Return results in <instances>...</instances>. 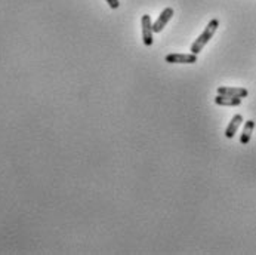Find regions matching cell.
I'll return each mask as SVG.
<instances>
[{"label": "cell", "mask_w": 256, "mask_h": 255, "mask_svg": "<svg viewBox=\"0 0 256 255\" xmlns=\"http://www.w3.org/2000/svg\"><path fill=\"white\" fill-rule=\"evenodd\" d=\"M242 122H243V116H242V114H236V116L231 119V122H230V125L227 126V129H225V137H227V138H233V137L236 135V132L239 131Z\"/></svg>", "instance_id": "7"}, {"label": "cell", "mask_w": 256, "mask_h": 255, "mask_svg": "<svg viewBox=\"0 0 256 255\" xmlns=\"http://www.w3.org/2000/svg\"><path fill=\"white\" fill-rule=\"evenodd\" d=\"M218 27H219V21L218 19H210L209 21V24L206 25V28H204V31L195 39V42L191 45V54H195V55H198L201 51H203V48L209 43V40L213 37V34H215V31L218 30Z\"/></svg>", "instance_id": "1"}, {"label": "cell", "mask_w": 256, "mask_h": 255, "mask_svg": "<svg viewBox=\"0 0 256 255\" xmlns=\"http://www.w3.org/2000/svg\"><path fill=\"white\" fill-rule=\"evenodd\" d=\"M219 95H228V96H237V98H246L248 89L245 87H233V86H219L218 87Z\"/></svg>", "instance_id": "5"}, {"label": "cell", "mask_w": 256, "mask_h": 255, "mask_svg": "<svg viewBox=\"0 0 256 255\" xmlns=\"http://www.w3.org/2000/svg\"><path fill=\"white\" fill-rule=\"evenodd\" d=\"M165 61L169 64H194L197 63V55L195 54H169L165 58Z\"/></svg>", "instance_id": "3"}, {"label": "cell", "mask_w": 256, "mask_h": 255, "mask_svg": "<svg viewBox=\"0 0 256 255\" xmlns=\"http://www.w3.org/2000/svg\"><path fill=\"white\" fill-rule=\"evenodd\" d=\"M172 16H173V9H172V7L163 9L162 13L159 15L157 21L153 24V31H154V33H160V31L168 25V22L171 21Z\"/></svg>", "instance_id": "4"}, {"label": "cell", "mask_w": 256, "mask_h": 255, "mask_svg": "<svg viewBox=\"0 0 256 255\" xmlns=\"http://www.w3.org/2000/svg\"><path fill=\"white\" fill-rule=\"evenodd\" d=\"M215 104L222 105V107H237L242 104V98L237 96H228V95H219L215 98Z\"/></svg>", "instance_id": "6"}, {"label": "cell", "mask_w": 256, "mask_h": 255, "mask_svg": "<svg viewBox=\"0 0 256 255\" xmlns=\"http://www.w3.org/2000/svg\"><path fill=\"white\" fill-rule=\"evenodd\" d=\"M141 27H142V42L145 46H153V22L150 15H142L141 18Z\"/></svg>", "instance_id": "2"}, {"label": "cell", "mask_w": 256, "mask_h": 255, "mask_svg": "<svg viewBox=\"0 0 256 255\" xmlns=\"http://www.w3.org/2000/svg\"><path fill=\"white\" fill-rule=\"evenodd\" d=\"M107 3H108V6L111 7V9H117L119 6H120V1L119 0H105Z\"/></svg>", "instance_id": "9"}, {"label": "cell", "mask_w": 256, "mask_h": 255, "mask_svg": "<svg viewBox=\"0 0 256 255\" xmlns=\"http://www.w3.org/2000/svg\"><path fill=\"white\" fill-rule=\"evenodd\" d=\"M254 128H255V122H254V120H248V122L245 123V128H243V132H242V137H240V143H242L243 146H246V144L251 143Z\"/></svg>", "instance_id": "8"}]
</instances>
